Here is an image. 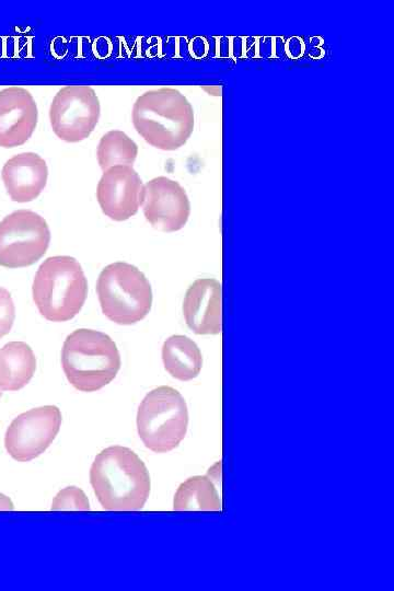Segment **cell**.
Here are the masks:
<instances>
[{"label":"cell","instance_id":"cell-1","mask_svg":"<svg viewBox=\"0 0 394 591\" xmlns=\"http://www.w3.org/2000/svg\"><path fill=\"white\" fill-rule=\"evenodd\" d=\"M90 483L105 510L134 511L147 502L151 480L143 461L129 448L103 449L90 468Z\"/></svg>","mask_w":394,"mask_h":591},{"label":"cell","instance_id":"cell-2","mask_svg":"<svg viewBox=\"0 0 394 591\" xmlns=\"http://www.w3.org/2000/svg\"><path fill=\"white\" fill-rule=\"evenodd\" d=\"M131 120L147 143L163 151L183 147L195 126L192 104L177 89L169 86L140 94L134 103Z\"/></svg>","mask_w":394,"mask_h":591},{"label":"cell","instance_id":"cell-3","mask_svg":"<svg viewBox=\"0 0 394 591\" xmlns=\"http://www.w3.org/2000/svg\"><path fill=\"white\" fill-rule=\"evenodd\" d=\"M117 345L107 334L78 328L61 348V366L68 382L78 391L95 392L111 383L120 369Z\"/></svg>","mask_w":394,"mask_h":591},{"label":"cell","instance_id":"cell-4","mask_svg":"<svg viewBox=\"0 0 394 591\" xmlns=\"http://www.w3.org/2000/svg\"><path fill=\"white\" fill-rule=\"evenodd\" d=\"M32 294L37 310L47 321L73 318L88 296V280L82 266L68 255L47 257L34 276Z\"/></svg>","mask_w":394,"mask_h":591},{"label":"cell","instance_id":"cell-5","mask_svg":"<svg viewBox=\"0 0 394 591\" xmlns=\"http://www.w3.org/2000/svg\"><path fill=\"white\" fill-rule=\"evenodd\" d=\"M95 289L103 314L116 324H136L151 310V285L146 275L129 263L114 262L105 266Z\"/></svg>","mask_w":394,"mask_h":591},{"label":"cell","instance_id":"cell-6","mask_svg":"<svg viewBox=\"0 0 394 591\" xmlns=\"http://www.w3.org/2000/svg\"><path fill=\"white\" fill-rule=\"evenodd\" d=\"M188 427V409L183 395L174 387L151 390L137 412L138 434L149 450L165 453L177 448Z\"/></svg>","mask_w":394,"mask_h":591},{"label":"cell","instance_id":"cell-7","mask_svg":"<svg viewBox=\"0 0 394 591\" xmlns=\"http://www.w3.org/2000/svg\"><path fill=\"white\" fill-rule=\"evenodd\" d=\"M50 243V230L40 215L19 209L0 221V266L28 267L39 260Z\"/></svg>","mask_w":394,"mask_h":591},{"label":"cell","instance_id":"cell-8","mask_svg":"<svg viewBox=\"0 0 394 591\" xmlns=\"http://www.w3.org/2000/svg\"><path fill=\"white\" fill-rule=\"evenodd\" d=\"M101 114L99 96L89 85H67L54 96L49 121L55 135L69 143L86 139L94 130Z\"/></svg>","mask_w":394,"mask_h":591},{"label":"cell","instance_id":"cell-9","mask_svg":"<svg viewBox=\"0 0 394 591\" xmlns=\"http://www.w3.org/2000/svg\"><path fill=\"white\" fill-rule=\"evenodd\" d=\"M61 412L55 405H44L18 415L4 434V448L19 462H28L53 443L61 426Z\"/></svg>","mask_w":394,"mask_h":591},{"label":"cell","instance_id":"cell-10","mask_svg":"<svg viewBox=\"0 0 394 591\" xmlns=\"http://www.w3.org/2000/svg\"><path fill=\"white\" fill-rule=\"evenodd\" d=\"M142 210L155 230L175 232L184 228L190 215L185 188L166 176H158L143 185Z\"/></svg>","mask_w":394,"mask_h":591},{"label":"cell","instance_id":"cell-11","mask_svg":"<svg viewBox=\"0 0 394 591\" xmlns=\"http://www.w3.org/2000/svg\"><path fill=\"white\" fill-rule=\"evenodd\" d=\"M143 185L130 165H115L103 171L96 187L102 212L114 221L135 216L142 202Z\"/></svg>","mask_w":394,"mask_h":591},{"label":"cell","instance_id":"cell-12","mask_svg":"<svg viewBox=\"0 0 394 591\" xmlns=\"http://www.w3.org/2000/svg\"><path fill=\"white\" fill-rule=\"evenodd\" d=\"M38 111L31 92L22 86L0 90V147L24 144L36 129Z\"/></svg>","mask_w":394,"mask_h":591},{"label":"cell","instance_id":"cell-13","mask_svg":"<svg viewBox=\"0 0 394 591\" xmlns=\"http://www.w3.org/2000/svg\"><path fill=\"white\" fill-rule=\"evenodd\" d=\"M186 325L197 335H217L221 331V285L215 278H198L183 300Z\"/></svg>","mask_w":394,"mask_h":591},{"label":"cell","instance_id":"cell-14","mask_svg":"<svg viewBox=\"0 0 394 591\" xmlns=\"http://www.w3.org/2000/svg\"><path fill=\"white\" fill-rule=\"evenodd\" d=\"M1 178L12 201L30 202L45 188L48 167L39 154L22 152L5 161Z\"/></svg>","mask_w":394,"mask_h":591},{"label":"cell","instance_id":"cell-15","mask_svg":"<svg viewBox=\"0 0 394 591\" xmlns=\"http://www.w3.org/2000/svg\"><path fill=\"white\" fill-rule=\"evenodd\" d=\"M36 357L24 341H9L0 348V390L19 391L33 378Z\"/></svg>","mask_w":394,"mask_h":591},{"label":"cell","instance_id":"cell-16","mask_svg":"<svg viewBox=\"0 0 394 591\" xmlns=\"http://www.w3.org/2000/svg\"><path fill=\"white\" fill-rule=\"evenodd\" d=\"M164 369L181 381L195 379L202 367V355L197 344L185 335H172L162 346Z\"/></svg>","mask_w":394,"mask_h":591},{"label":"cell","instance_id":"cell-17","mask_svg":"<svg viewBox=\"0 0 394 591\" xmlns=\"http://www.w3.org/2000/svg\"><path fill=\"white\" fill-rule=\"evenodd\" d=\"M173 508L176 511H218L221 501L212 479L208 475H196L178 486Z\"/></svg>","mask_w":394,"mask_h":591},{"label":"cell","instance_id":"cell-18","mask_svg":"<svg viewBox=\"0 0 394 591\" xmlns=\"http://www.w3.org/2000/svg\"><path fill=\"white\" fill-rule=\"evenodd\" d=\"M137 155V143L121 130L104 134L96 149L97 163L103 171L115 165L132 166Z\"/></svg>","mask_w":394,"mask_h":591},{"label":"cell","instance_id":"cell-19","mask_svg":"<svg viewBox=\"0 0 394 591\" xmlns=\"http://www.w3.org/2000/svg\"><path fill=\"white\" fill-rule=\"evenodd\" d=\"M211 57L240 59L246 57V39L241 36H220L208 40Z\"/></svg>","mask_w":394,"mask_h":591},{"label":"cell","instance_id":"cell-20","mask_svg":"<svg viewBox=\"0 0 394 591\" xmlns=\"http://www.w3.org/2000/svg\"><path fill=\"white\" fill-rule=\"evenodd\" d=\"M246 39V38H245ZM246 39V57L250 58H281L285 53V39L279 36H259Z\"/></svg>","mask_w":394,"mask_h":591},{"label":"cell","instance_id":"cell-21","mask_svg":"<svg viewBox=\"0 0 394 591\" xmlns=\"http://www.w3.org/2000/svg\"><path fill=\"white\" fill-rule=\"evenodd\" d=\"M90 503L84 491L76 486L66 487L57 493L51 502V510H89Z\"/></svg>","mask_w":394,"mask_h":591},{"label":"cell","instance_id":"cell-22","mask_svg":"<svg viewBox=\"0 0 394 591\" xmlns=\"http://www.w3.org/2000/svg\"><path fill=\"white\" fill-rule=\"evenodd\" d=\"M15 320V306L11 293L0 287V338L8 335Z\"/></svg>","mask_w":394,"mask_h":591},{"label":"cell","instance_id":"cell-23","mask_svg":"<svg viewBox=\"0 0 394 591\" xmlns=\"http://www.w3.org/2000/svg\"><path fill=\"white\" fill-rule=\"evenodd\" d=\"M305 44L299 36H291L285 42V53L291 59H298L303 56Z\"/></svg>","mask_w":394,"mask_h":591},{"label":"cell","instance_id":"cell-24","mask_svg":"<svg viewBox=\"0 0 394 591\" xmlns=\"http://www.w3.org/2000/svg\"><path fill=\"white\" fill-rule=\"evenodd\" d=\"M208 51V39L205 37L196 36L188 44V53L196 59L206 57Z\"/></svg>","mask_w":394,"mask_h":591},{"label":"cell","instance_id":"cell-25","mask_svg":"<svg viewBox=\"0 0 394 591\" xmlns=\"http://www.w3.org/2000/svg\"><path fill=\"white\" fill-rule=\"evenodd\" d=\"M14 508V505L12 502V500L0 493V510H13Z\"/></svg>","mask_w":394,"mask_h":591},{"label":"cell","instance_id":"cell-26","mask_svg":"<svg viewBox=\"0 0 394 591\" xmlns=\"http://www.w3.org/2000/svg\"><path fill=\"white\" fill-rule=\"evenodd\" d=\"M201 90H204L208 95H211V96L221 95V86H218V85H205V86H201Z\"/></svg>","mask_w":394,"mask_h":591},{"label":"cell","instance_id":"cell-27","mask_svg":"<svg viewBox=\"0 0 394 591\" xmlns=\"http://www.w3.org/2000/svg\"><path fill=\"white\" fill-rule=\"evenodd\" d=\"M14 46L0 47V57H16Z\"/></svg>","mask_w":394,"mask_h":591},{"label":"cell","instance_id":"cell-28","mask_svg":"<svg viewBox=\"0 0 394 591\" xmlns=\"http://www.w3.org/2000/svg\"><path fill=\"white\" fill-rule=\"evenodd\" d=\"M2 396V391L0 390V397Z\"/></svg>","mask_w":394,"mask_h":591}]
</instances>
